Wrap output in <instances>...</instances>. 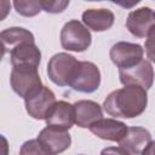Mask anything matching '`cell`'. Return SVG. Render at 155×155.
<instances>
[{
    "label": "cell",
    "instance_id": "obj_1",
    "mask_svg": "<svg viewBox=\"0 0 155 155\" xmlns=\"http://www.w3.org/2000/svg\"><path fill=\"white\" fill-rule=\"evenodd\" d=\"M147 105V90L138 85H125V87L110 92L103 103L107 114L124 119H133L142 115Z\"/></svg>",
    "mask_w": 155,
    "mask_h": 155
},
{
    "label": "cell",
    "instance_id": "obj_2",
    "mask_svg": "<svg viewBox=\"0 0 155 155\" xmlns=\"http://www.w3.org/2000/svg\"><path fill=\"white\" fill-rule=\"evenodd\" d=\"M10 84L15 93L25 98L42 86L38 67L29 64L13 65L10 75Z\"/></svg>",
    "mask_w": 155,
    "mask_h": 155
},
{
    "label": "cell",
    "instance_id": "obj_3",
    "mask_svg": "<svg viewBox=\"0 0 155 155\" xmlns=\"http://www.w3.org/2000/svg\"><path fill=\"white\" fill-rule=\"evenodd\" d=\"M79 62L74 56L59 52L53 54L47 63V75L57 86H69L78 69Z\"/></svg>",
    "mask_w": 155,
    "mask_h": 155
},
{
    "label": "cell",
    "instance_id": "obj_4",
    "mask_svg": "<svg viewBox=\"0 0 155 155\" xmlns=\"http://www.w3.org/2000/svg\"><path fill=\"white\" fill-rule=\"evenodd\" d=\"M92 42V36L86 25L78 19L67 22L61 30V45L67 51L84 52Z\"/></svg>",
    "mask_w": 155,
    "mask_h": 155
},
{
    "label": "cell",
    "instance_id": "obj_5",
    "mask_svg": "<svg viewBox=\"0 0 155 155\" xmlns=\"http://www.w3.org/2000/svg\"><path fill=\"white\" fill-rule=\"evenodd\" d=\"M99 85H101V71L98 67L92 62L80 61L69 86L78 92L92 93L98 90Z\"/></svg>",
    "mask_w": 155,
    "mask_h": 155
},
{
    "label": "cell",
    "instance_id": "obj_6",
    "mask_svg": "<svg viewBox=\"0 0 155 155\" xmlns=\"http://www.w3.org/2000/svg\"><path fill=\"white\" fill-rule=\"evenodd\" d=\"M143 54L144 50L139 44L126 41H119L114 44L109 52L111 62L119 69H126L138 64L143 59Z\"/></svg>",
    "mask_w": 155,
    "mask_h": 155
},
{
    "label": "cell",
    "instance_id": "obj_7",
    "mask_svg": "<svg viewBox=\"0 0 155 155\" xmlns=\"http://www.w3.org/2000/svg\"><path fill=\"white\" fill-rule=\"evenodd\" d=\"M38 139L45 151L48 155H56L65 151L71 144V137L68 130L47 126L42 128L38 136Z\"/></svg>",
    "mask_w": 155,
    "mask_h": 155
},
{
    "label": "cell",
    "instance_id": "obj_8",
    "mask_svg": "<svg viewBox=\"0 0 155 155\" xmlns=\"http://www.w3.org/2000/svg\"><path fill=\"white\" fill-rule=\"evenodd\" d=\"M56 96L47 86H41L39 90L24 98L27 113L35 120H45L50 108L54 104Z\"/></svg>",
    "mask_w": 155,
    "mask_h": 155
},
{
    "label": "cell",
    "instance_id": "obj_9",
    "mask_svg": "<svg viewBox=\"0 0 155 155\" xmlns=\"http://www.w3.org/2000/svg\"><path fill=\"white\" fill-rule=\"evenodd\" d=\"M119 78L122 85H138L149 90L154 82V68L149 61L142 59L131 68L119 69Z\"/></svg>",
    "mask_w": 155,
    "mask_h": 155
},
{
    "label": "cell",
    "instance_id": "obj_10",
    "mask_svg": "<svg viewBox=\"0 0 155 155\" xmlns=\"http://www.w3.org/2000/svg\"><path fill=\"white\" fill-rule=\"evenodd\" d=\"M154 24L155 11L145 6L131 11L126 19V28L136 38H145Z\"/></svg>",
    "mask_w": 155,
    "mask_h": 155
},
{
    "label": "cell",
    "instance_id": "obj_11",
    "mask_svg": "<svg viewBox=\"0 0 155 155\" xmlns=\"http://www.w3.org/2000/svg\"><path fill=\"white\" fill-rule=\"evenodd\" d=\"M45 121L47 126H53L63 130L71 128L75 124L74 104H70L65 101H56L54 104L50 108Z\"/></svg>",
    "mask_w": 155,
    "mask_h": 155
},
{
    "label": "cell",
    "instance_id": "obj_12",
    "mask_svg": "<svg viewBox=\"0 0 155 155\" xmlns=\"http://www.w3.org/2000/svg\"><path fill=\"white\" fill-rule=\"evenodd\" d=\"M151 140V134L144 127H128L125 136L119 140L120 147L126 154H142Z\"/></svg>",
    "mask_w": 155,
    "mask_h": 155
},
{
    "label": "cell",
    "instance_id": "obj_13",
    "mask_svg": "<svg viewBox=\"0 0 155 155\" xmlns=\"http://www.w3.org/2000/svg\"><path fill=\"white\" fill-rule=\"evenodd\" d=\"M90 131L101 139L117 142L125 136L127 131L126 124L115 119H99L94 121L90 127Z\"/></svg>",
    "mask_w": 155,
    "mask_h": 155
},
{
    "label": "cell",
    "instance_id": "obj_14",
    "mask_svg": "<svg viewBox=\"0 0 155 155\" xmlns=\"http://www.w3.org/2000/svg\"><path fill=\"white\" fill-rule=\"evenodd\" d=\"M75 124L81 128H88L94 121L103 117L102 107L93 101L81 99L74 103Z\"/></svg>",
    "mask_w": 155,
    "mask_h": 155
},
{
    "label": "cell",
    "instance_id": "obj_15",
    "mask_svg": "<svg viewBox=\"0 0 155 155\" xmlns=\"http://www.w3.org/2000/svg\"><path fill=\"white\" fill-rule=\"evenodd\" d=\"M84 24L94 31H105L114 24L115 16L108 8H90L82 12Z\"/></svg>",
    "mask_w": 155,
    "mask_h": 155
},
{
    "label": "cell",
    "instance_id": "obj_16",
    "mask_svg": "<svg viewBox=\"0 0 155 155\" xmlns=\"http://www.w3.org/2000/svg\"><path fill=\"white\" fill-rule=\"evenodd\" d=\"M10 61L12 67L21 64H29L39 67L41 61V52L39 47L35 45V41L24 42L17 47H15L10 52Z\"/></svg>",
    "mask_w": 155,
    "mask_h": 155
},
{
    "label": "cell",
    "instance_id": "obj_17",
    "mask_svg": "<svg viewBox=\"0 0 155 155\" xmlns=\"http://www.w3.org/2000/svg\"><path fill=\"white\" fill-rule=\"evenodd\" d=\"M0 39L2 42V56L24 42L35 41L33 33L21 27H11L2 30L0 33Z\"/></svg>",
    "mask_w": 155,
    "mask_h": 155
},
{
    "label": "cell",
    "instance_id": "obj_18",
    "mask_svg": "<svg viewBox=\"0 0 155 155\" xmlns=\"http://www.w3.org/2000/svg\"><path fill=\"white\" fill-rule=\"evenodd\" d=\"M13 6L23 17H34L42 10L41 0H13Z\"/></svg>",
    "mask_w": 155,
    "mask_h": 155
},
{
    "label": "cell",
    "instance_id": "obj_19",
    "mask_svg": "<svg viewBox=\"0 0 155 155\" xmlns=\"http://www.w3.org/2000/svg\"><path fill=\"white\" fill-rule=\"evenodd\" d=\"M69 2L70 0H41V6L47 13L56 15L63 12L68 7Z\"/></svg>",
    "mask_w": 155,
    "mask_h": 155
},
{
    "label": "cell",
    "instance_id": "obj_20",
    "mask_svg": "<svg viewBox=\"0 0 155 155\" xmlns=\"http://www.w3.org/2000/svg\"><path fill=\"white\" fill-rule=\"evenodd\" d=\"M19 154L24 155V154H38V155H44L45 151L39 142V139H30V140H27L23 143L21 150H19Z\"/></svg>",
    "mask_w": 155,
    "mask_h": 155
},
{
    "label": "cell",
    "instance_id": "obj_21",
    "mask_svg": "<svg viewBox=\"0 0 155 155\" xmlns=\"http://www.w3.org/2000/svg\"><path fill=\"white\" fill-rule=\"evenodd\" d=\"M145 52L149 61L155 63V24L150 28L145 36Z\"/></svg>",
    "mask_w": 155,
    "mask_h": 155
},
{
    "label": "cell",
    "instance_id": "obj_22",
    "mask_svg": "<svg viewBox=\"0 0 155 155\" xmlns=\"http://www.w3.org/2000/svg\"><path fill=\"white\" fill-rule=\"evenodd\" d=\"M111 2H114L117 6H121L124 8H132L134 7L137 4L140 2V0H110Z\"/></svg>",
    "mask_w": 155,
    "mask_h": 155
},
{
    "label": "cell",
    "instance_id": "obj_23",
    "mask_svg": "<svg viewBox=\"0 0 155 155\" xmlns=\"http://www.w3.org/2000/svg\"><path fill=\"white\" fill-rule=\"evenodd\" d=\"M142 154H151V155H155V140H150V143L147 145V148L143 150Z\"/></svg>",
    "mask_w": 155,
    "mask_h": 155
},
{
    "label": "cell",
    "instance_id": "obj_24",
    "mask_svg": "<svg viewBox=\"0 0 155 155\" xmlns=\"http://www.w3.org/2000/svg\"><path fill=\"white\" fill-rule=\"evenodd\" d=\"M103 154L104 153H120V154H126L125 153V150L119 145V148H109V149H105V150H103L102 151Z\"/></svg>",
    "mask_w": 155,
    "mask_h": 155
},
{
    "label": "cell",
    "instance_id": "obj_25",
    "mask_svg": "<svg viewBox=\"0 0 155 155\" xmlns=\"http://www.w3.org/2000/svg\"><path fill=\"white\" fill-rule=\"evenodd\" d=\"M86 1H102V0H86Z\"/></svg>",
    "mask_w": 155,
    "mask_h": 155
}]
</instances>
